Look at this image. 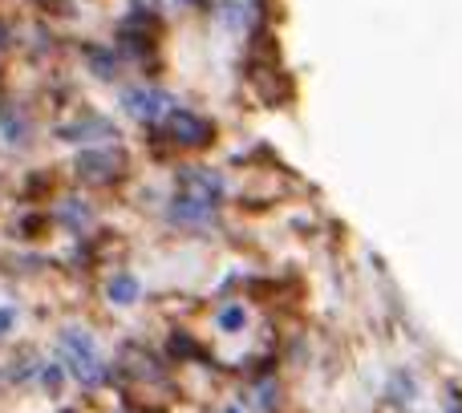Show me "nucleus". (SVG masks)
<instances>
[{
    "mask_svg": "<svg viewBox=\"0 0 462 413\" xmlns=\"http://www.w3.org/2000/svg\"><path fill=\"white\" fill-rule=\"evenodd\" d=\"M61 353H65V365L78 373V381H86V385H97V381H106V365H102V357H97V349H94V341H89L81 328H61Z\"/></svg>",
    "mask_w": 462,
    "mask_h": 413,
    "instance_id": "nucleus-3",
    "label": "nucleus"
},
{
    "mask_svg": "<svg viewBox=\"0 0 462 413\" xmlns=\"http://www.w3.org/2000/svg\"><path fill=\"white\" fill-rule=\"evenodd\" d=\"M455 413H462V406H455Z\"/></svg>",
    "mask_w": 462,
    "mask_h": 413,
    "instance_id": "nucleus-12",
    "label": "nucleus"
},
{
    "mask_svg": "<svg viewBox=\"0 0 462 413\" xmlns=\"http://www.w3.org/2000/svg\"><path fill=\"white\" fill-rule=\"evenodd\" d=\"M244 325H247V312L239 308V304H227V308L219 312V328H227V333H239Z\"/></svg>",
    "mask_w": 462,
    "mask_h": 413,
    "instance_id": "nucleus-9",
    "label": "nucleus"
},
{
    "mask_svg": "<svg viewBox=\"0 0 462 413\" xmlns=\"http://www.w3.org/2000/svg\"><path fill=\"white\" fill-rule=\"evenodd\" d=\"M126 167H130V159H126V151H118V146H89V151H81L78 162H73L78 179L89 187L118 183V179L126 175Z\"/></svg>",
    "mask_w": 462,
    "mask_h": 413,
    "instance_id": "nucleus-2",
    "label": "nucleus"
},
{
    "mask_svg": "<svg viewBox=\"0 0 462 413\" xmlns=\"http://www.w3.org/2000/svg\"><path fill=\"white\" fill-rule=\"evenodd\" d=\"M13 320H16V312H13V308H0V336H5L8 328H13Z\"/></svg>",
    "mask_w": 462,
    "mask_h": 413,
    "instance_id": "nucleus-10",
    "label": "nucleus"
},
{
    "mask_svg": "<svg viewBox=\"0 0 462 413\" xmlns=\"http://www.w3.org/2000/svg\"><path fill=\"white\" fill-rule=\"evenodd\" d=\"M224 413H239V409H236V406H231V409H224Z\"/></svg>",
    "mask_w": 462,
    "mask_h": 413,
    "instance_id": "nucleus-11",
    "label": "nucleus"
},
{
    "mask_svg": "<svg viewBox=\"0 0 462 413\" xmlns=\"http://www.w3.org/2000/svg\"><path fill=\"white\" fill-rule=\"evenodd\" d=\"M159 138L175 151H208L216 142V122L199 110H167L159 118Z\"/></svg>",
    "mask_w": 462,
    "mask_h": 413,
    "instance_id": "nucleus-1",
    "label": "nucleus"
},
{
    "mask_svg": "<svg viewBox=\"0 0 462 413\" xmlns=\"http://www.w3.org/2000/svg\"><path fill=\"white\" fill-rule=\"evenodd\" d=\"M183 195L219 203V195H224V183H219L216 175H208V170H183Z\"/></svg>",
    "mask_w": 462,
    "mask_h": 413,
    "instance_id": "nucleus-7",
    "label": "nucleus"
},
{
    "mask_svg": "<svg viewBox=\"0 0 462 413\" xmlns=\"http://www.w3.org/2000/svg\"><path fill=\"white\" fill-rule=\"evenodd\" d=\"M134 296H138V280H134V276H118V280L110 284V300H114V304H130Z\"/></svg>",
    "mask_w": 462,
    "mask_h": 413,
    "instance_id": "nucleus-8",
    "label": "nucleus"
},
{
    "mask_svg": "<svg viewBox=\"0 0 462 413\" xmlns=\"http://www.w3.org/2000/svg\"><path fill=\"white\" fill-rule=\"evenodd\" d=\"M122 106L143 122H159L171 110V97L162 89H130V94H122Z\"/></svg>",
    "mask_w": 462,
    "mask_h": 413,
    "instance_id": "nucleus-5",
    "label": "nucleus"
},
{
    "mask_svg": "<svg viewBox=\"0 0 462 413\" xmlns=\"http://www.w3.org/2000/svg\"><path fill=\"white\" fill-rule=\"evenodd\" d=\"M159 21L154 16H146V13H134V16H126V24L118 29V41L130 49V53H151L154 45H159Z\"/></svg>",
    "mask_w": 462,
    "mask_h": 413,
    "instance_id": "nucleus-4",
    "label": "nucleus"
},
{
    "mask_svg": "<svg viewBox=\"0 0 462 413\" xmlns=\"http://www.w3.org/2000/svg\"><path fill=\"white\" fill-rule=\"evenodd\" d=\"M171 219L191 223V227H208V223H216V203L195 199V195H179V199L171 203Z\"/></svg>",
    "mask_w": 462,
    "mask_h": 413,
    "instance_id": "nucleus-6",
    "label": "nucleus"
}]
</instances>
